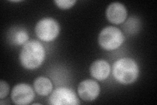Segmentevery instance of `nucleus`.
Listing matches in <instances>:
<instances>
[{
  "label": "nucleus",
  "mask_w": 157,
  "mask_h": 105,
  "mask_svg": "<svg viewBox=\"0 0 157 105\" xmlns=\"http://www.w3.org/2000/svg\"><path fill=\"white\" fill-rule=\"evenodd\" d=\"M29 36L27 31L23 28H18L12 35V42L17 45H24L28 42Z\"/></svg>",
  "instance_id": "nucleus-11"
},
{
  "label": "nucleus",
  "mask_w": 157,
  "mask_h": 105,
  "mask_svg": "<svg viewBox=\"0 0 157 105\" xmlns=\"http://www.w3.org/2000/svg\"><path fill=\"white\" fill-rule=\"evenodd\" d=\"M33 87L39 95L43 97L47 96L52 92L53 89L52 83L50 79L43 76L38 77L35 79Z\"/></svg>",
  "instance_id": "nucleus-10"
},
{
  "label": "nucleus",
  "mask_w": 157,
  "mask_h": 105,
  "mask_svg": "<svg viewBox=\"0 0 157 105\" xmlns=\"http://www.w3.org/2000/svg\"><path fill=\"white\" fill-rule=\"evenodd\" d=\"M56 6L61 9H68L73 7L76 3L75 0H56Z\"/></svg>",
  "instance_id": "nucleus-13"
},
{
  "label": "nucleus",
  "mask_w": 157,
  "mask_h": 105,
  "mask_svg": "<svg viewBox=\"0 0 157 105\" xmlns=\"http://www.w3.org/2000/svg\"><path fill=\"white\" fill-rule=\"evenodd\" d=\"M35 97L32 87L27 83L16 85L11 91V100L14 104L26 105L31 103Z\"/></svg>",
  "instance_id": "nucleus-6"
},
{
  "label": "nucleus",
  "mask_w": 157,
  "mask_h": 105,
  "mask_svg": "<svg viewBox=\"0 0 157 105\" xmlns=\"http://www.w3.org/2000/svg\"><path fill=\"white\" fill-rule=\"evenodd\" d=\"M139 27V22L134 18H130L124 25V30L128 33H134L137 32V28Z\"/></svg>",
  "instance_id": "nucleus-12"
},
{
  "label": "nucleus",
  "mask_w": 157,
  "mask_h": 105,
  "mask_svg": "<svg viewBox=\"0 0 157 105\" xmlns=\"http://www.w3.org/2000/svg\"><path fill=\"white\" fill-rule=\"evenodd\" d=\"M78 94L79 97L86 102L93 101L98 97L100 92L99 84L93 79H85L78 86Z\"/></svg>",
  "instance_id": "nucleus-7"
},
{
  "label": "nucleus",
  "mask_w": 157,
  "mask_h": 105,
  "mask_svg": "<svg viewBox=\"0 0 157 105\" xmlns=\"http://www.w3.org/2000/svg\"><path fill=\"white\" fill-rule=\"evenodd\" d=\"M60 25L55 18L45 17L41 19L36 26L35 32L38 38L43 42H52L60 33Z\"/></svg>",
  "instance_id": "nucleus-4"
},
{
  "label": "nucleus",
  "mask_w": 157,
  "mask_h": 105,
  "mask_svg": "<svg viewBox=\"0 0 157 105\" xmlns=\"http://www.w3.org/2000/svg\"><path fill=\"white\" fill-rule=\"evenodd\" d=\"M106 17L110 22L115 24L123 23L127 17V9L122 3L113 2L106 9Z\"/></svg>",
  "instance_id": "nucleus-8"
},
{
  "label": "nucleus",
  "mask_w": 157,
  "mask_h": 105,
  "mask_svg": "<svg viewBox=\"0 0 157 105\" xmlns=\"http://www.w3.org/2000/svg\"><path fill=\"white\" fill-rule=\"evenodd\" d=\"M124 41V36L121 30L115 26H107L100 32L98 43L106 51H112L119 48Z\"/></svg>",
  "instance_id": "nucleus-3"
},
{
  "label": "nucleus",
  "mask_w": 157,
  "mask_h": 105,
  "mask_svg": "<svg viewBox=\"0 0 157 105\" xmlns=\"http://www.w3.org/2000/svg\"><path fill=\"white\" fill-rule=\"evenodd\" d=\"M9 92V86L8 83L3 80L0 82V99H3L7 96Z\"/></svg>",
  "instance_id": "nucleus-14"
},
{
  "label": "nucleus",
  "mask_w": 157,
  "mask_h": 105,
  "mask_svg": "<svg viewBox=\"0 0 157 105\" xmlns=\"http://www.w3.org/2000/svg\"><path fill=\"white\" fill-rule=\"evenodd\" d=\"M111 72L109 64L105 60H97L92 63L90 68L91 76L98 81L105 80Z\"/></svg>",
  "instance_id": "nucleus-9"
},
{
  "label": "nucleus",
  "mask_w": 157,
  "mask_h": 105,
  "mask_svg": "<svg viewBox=\"0 0 157 105\" xmlns=\"http://www.w3.org/2000/svg\"><path fill=\"white\" fill-rule=\"evenodd\" d=\"M140 73L139 67L134 59L122 58L113 66V76L122 84H130L137 80Z\"/></svg>",
  "instance_id": "nucleus-2"
},
{
  "label": "nucleus",
  "mask_w": 157,
  "mask_h": 105,
  "mask_svg": "<svg viewBox=\"0 0 157 105\" xmlns=\"http://www.w3.org/2000/svg\"><path fill=\"white\" fill-rule=\"evenodd\" d=\"M49 103L53 105L79 104L75 92L67 87H58L54 90L49 97Z\"/></svg>",
  "instance_id": "nucleus-5"
},
{
  "label": "nucleus",
  "mask_w": 157,
  "mask_h": 105,
  "mask_svg": "<svg viewBox=\"0 0 157 105\" xmlns=\"http://www.w3.org/2000/svg\"><path fill=\"white\" fill-rule=\"evenodd\" d=\"M45 58V50L43 45L36 39L27 42L19 55L20 63L28 70H35L41 66Z\"/></svg>",
  "instance_id": "nucleus-1"
}]
</instances>
